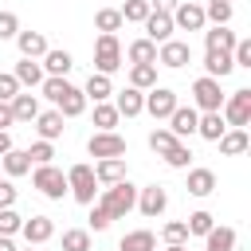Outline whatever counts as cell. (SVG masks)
I'll return each mask as SVG.
<instances>
[{"instance_id":"obj_1","label":"cell","mask_w":251,"mask_h":251,"mask_svg":"<svg viewBox=\"0 0 251 251\" xmlns=\"http://www.w3.org/2000/svg\"><path fill=\"white\" fill-rule=\"evenodd\" d=\"M43 98H51L63 118H78L86 110V94L78 86H71L67 78H43Z\"/></svg>"},{"instance_id":"obj_2","label":"cell","mask_w":251,"mask_h":251,"mask_svg":"<svg viewBox=\"0 0 251 251\" xmlns=\"http://www.w3.org/2000/svg\"><path fill=\"white\" fill-rule=\"evenodd\" d=\"M106 212H110V220H126L129 212H133V204H137V188L129 184V176L126 180H118V184H110V188H102V200H98Z\"/></svg>"},{"instance_id":"obj_3","label":"cell","mask_w":251,"mask_h":251,"mask_svg":"<svg viewBox=\"0 0 251 251\" xmlns=\"http://www.w3.org/2000/svg\"><path fill=\"white\" fill-rule=\"evenodd\" d=\"M67 192H71L78 204H94V192H98L94 165H71V169H67Z\"/></svg>"},{"instance_id":"obj_4","label":"cell","mask_w":251,"mask_h":251,"mask_svg":"<svg viewBox=\"0 0 251 251\" xmlns=\"http://www.w3.org/2000/svg\"><path fill=\"white\" fill-rule=\"evenodd\" d=\"M220 118L231 126V129H243L247 122H251V90L243 86V90H231V98H224V106H220Z\"/></svg>"},{"instance_id":"obj_5","label":"cell","mask_w":251,"mask_h":251,"mask_svg":"<svg viewBox=\"0 0 251 251\" xmlns=\"http://www.w3.org/2000/svg\"><path fill=\"white\" fill-rule=\"evenodd\" d=\"M94 75H114L118 67H122V47H118V35H98L94 39Z\"/></svg>"},{"instance_id":"obj_6","label":"cell","mask_w":251,"mask_h":251,"mask_svg":"<svg viewBox=\"0 0 251 251\" xmlns=\"http://www.w3.org/2000/svg\"><path fill=\"white\" fill-rule=\"evenodd\" d=\"M31 184H35L47 200H63V192H67V173H63V169H55V165H35Z\"/></svg>"},{"instance_id":"obj_7","label":"cell","mask_w":251,"mask_h":251,"mask_svg":"<svg viewBox=\"0 0 251 251\" xmlns=\"http://www.w3.org/2000/svg\"><path fill=\"white\" fill-rule=\"evenodd\" d=\"M192 102H196V110H204V114H220V106H224V94H220V82L216 78H196L192 82Z\"/></svg>"},{"instance_id":"obj_8","label":"cell","mask_w":251,"mask_h":251,"mask_svg":"<svg viewBox=\"0 0 251 251\" xmlns=\"http://www.w3.org/2000/svg\"><path fill=\"white\" fill-rule=\"evenodd\" d=\"M86 153L98 157V161H106V157H126V137H118L114 129H110V133H90Z\"/></svg>"},{"instance_id":"obj_9","label":"cell","mask_w":251,"mask_h":251,"mask_svg":"<svg viewBox=\"0 0 251 251\" xmlns=\"http://www.w3.org/2000/svg\"><path fill=\"white\" fill-rule=\"evenodd\" d=\"M141 216H149V220H157L165 208H169V192L161 188V184H145V188H137V204H133Z\"/></svg>"},{"instance_id":"obj_10","label":"cell","mask_w":251,"mask_h":251,"mask_svg":"<svg viewBox=\"0 0 251 251\" xmlns=\"http://www.w3.org/2000/svg\"><path fill=\"white\" fill-rule=\"evenodd\" d=\"M157 63H161V67L180 71L184 63H192V47H188V43H180V39H165V43L157 47Z\"/></svg>"},{"instance_id":"obj_11","label":"cell","mask_w":251,"mask_h":251,"mask_svg":"<svg viewBox=\"0 0 251 251\" xmlns=\"http://www.w3.org/2000/svg\"><path fill=\"white\" fill-rule=\"evenodd\" d=\"M196 122H200L196 106H176V110L169 114V133H173L176 141H184V137H192V133H196Z\"/></svg>"},{"instance_id":"obj_12","label":"cell","mask_w":251,"mask_h":251,"mask_svg":"<svg viewBox=\"0 0 251 251\" xmlns=\"http://www.w3.org/2000/svg\"><path fill=\"white\" fill-rule=\"evenodd\" d=\"M20 231H24L27 247H39V243H47V239L55 235V220H51V216H31V220L20 224Z\"/></svg>"},{"instance_id":"obj_13","label":"cell","mask_w":251,"mask_h":251,"mask_svg":"<svg viewBox=\"0 0 251 251\" xmlns=\"http://www.w3.org/2000/svg\"><path fill=\"white\" fill-rule=\"evenodd\" d=\"M204 8L200 4H188V0H180L176 4V12H173V27H184V31H204Z\"/></svg>"},{"instance_id":"obj_14","label":"cell","mask_w":251,"mask_h":251,"mask_svg":"<svg viewBox=\"0 0 251 251\" xmlns=\"http://www.w3.org/2000/svg\"><path fill=\"white\" fill-rule=\"evenodd\" d=\"M173 31H176V27H173V16L149 8V16H145V39H153V43L161 47L165 39H173Z\"/></svg>"},{"instance_id":"obj_15","label":"cell","mask_w":251,"mask_h":251,"mask_svg":"<svg viewBox=\"0 0 251 251\" xmlns=\"http://www.w3.org/2000/svg\"><path fill=\"white\" fill-rule=\"evenodd\" d=\"M141 110H149L153 118H169L173 110H176V94L169 90V86H153L149 94H145V106Z\"/></svg>"},{"instance_id":"obj_16","label":"cell","mask_w":251,"mask_h":251,"mask_svg":"<svg viewBox=\"0 0 251 251\" xmlns=\"http://www.w3.org/2000/svg\"><path fill=\"white\" fill-rule=\"evenodd\" d=\"M43 75L47 78H67V71L75 67V59H71V51H59V47H47V55H43Z\"/></svg>"},{"instance_id":"obj_17","label":"cell","mask_w":251,"mask_h":251,"mask_svg":"<svg viewBox=\"0 0 251 251\" xmlns=\"http://www.w3.org/2000/svg\"><path fill=\"white\" fill-rule=\"evenodd\" d=\"M94 180L98 184H118L126 180V157H106V161H94Z\"/></svg>"},{"instance_id":"obj_18","label":"cell","mask_w":251,"mask_h":251,"mask_svg":"<svg viewBox=\"0 0 251 251\" xmlns=\"http://www.w3.org/2000/svg\"><path fill=\"white\" fill-rule=\"evenodd\" d=\"M16 47H20L24 59H43L47 55V35L43 31H20L16 35Z\"/></svg>"},{"instance_id":"obj_19","label":"cell","mask_w":251,"mask_h":251,"mask_svg":"<svg viewBox=\"0 0 251 251\" xmlns=\"http://www.w3.org/2000/svg\"><path fill=\"white\" fill-rule=\"evenodd\" d=\"M114 94H118V102H114L118 118H137V114H141V106H145V94H141V90L126 86V90H114Z\"/></svg>"},{"instance_id":"obj_20","label":"cell","mask_w":251,"mask_h":251,"mask_svg":"<svg viewBox=\"0 0 251 251\" xmlns=\"http://www.w3.org/2000/svg\"><path fill=\"white\" fill-rule=\"evenodd\" d=\"M35 129H39V141L63 137V114H59V110H39V114H35Z\"/></svg>"},{"instance_id":"obj_21","label":"cell","mask_w":251,"mask_h":251,"mask_svg":"<svg viewBox=\"0 0 251 251\" xmlns=\"http://www.w3.org/2000/svg\"><path fill=\"white\" fill-rule=\"evenodd\" d=\"M184 188H188V196H200L204 200V196L216 192V173L212 169H188V184Z\"/></svg>"},{"instance_id":"obj_22","label":"cell","mask_w":251,"mask_h":251,"mask_svg":"<svg viewBox=\"0 0 251 251\" xmlns=\"http://www.w3.org/2000/svg\"><path fill=\"white\" fill-rule=\"evenodd\" d=\"M204 71H208V78H227L231 71H235V63H231V55L227 51H204Z\"/></svg>"},{"instance_id":"obj_23","label":"cell","mask_w":251,"mask_h":251,"mask_svg":"<svg viewBox=\"0 0 251 251\" xmlns=\"http://www.w3.org/2000/svg\"><path fill=\"white\" fill-rule=\"evenodd\" d=\"M12 75H16V82H20V86H43V78H47V75H43V67H39V59H20Z\"/></svg>"},{"instance_id":"obj_24","label":"cell","mask_w":251,"mask_h":251,"mask_svg":"<svg viewBox=\"0 0 251 251\" xmlns=\"http://www.w3.org/2000/svg\"><path fill=\"white\" fill-rule=\"evenodd\" d=\"M8 106H12V118H16V122H35V114H39V98H35V94H24V90H20Z\"/></svg>"},{"instance_id":"obj_25","label":"cell","mask_w":251,"mask_h":251,"mask_svg":"<svg viewBox=\"0 0 251 251\" xmlns=\"http://www.w3.org/2000/svg\"><path fill=\"white\" fill-rule=\"evenodd\" d=\"M0 169H4L8 176H24V173H31V157H27V149H8V153L0 157Z\"/></svg>"},{"instance_id":"obj_26","label":"cell","mask_w":251,"mask_h":251,"mask_svg":"<svg viewBox=\"0 0 251 251\" xmlns=\"http://www.w3.org/2000/svg\"><path fill=\"white\" fill-rule=\"evenodd\" d=\"M118 251H157V235L153 231H126L122 235V243H118Z\"/></svg>"},{"instance_id":"obj_27","label":"cell","mask_w":251,"mask_h":251,"mask_svg":"<svg viewBox=\"0 0 251 251\" xmlns=\"http://www.w3.org/2000/svg\"><path fill=\"white\" fill-rule=\"evenodd\" d=\"M129 86H133V90H153V86H157V63H137V67H129Z\"/></svg>"},{"instance_id":"obj_28","label":"cell","mask_w":251,"mask_h":251,"mask_svg":"<svg viewBox=\"0 0 251 251\" xmlns=\"http://www.w3.org/2000/svg\"><path fill=\"white\" fill-rule=\"evenodd\" d=\"M196 133H200L204 141H220V137L227 133V122H224L220 114H200V122H196Z\"/></svg>"},{"instance_id":"obj_29","label":"cell","mask_w":251,"mask_h":251,"mask_svg":"<svg viewBox=\"0 0 251 251\" xmlns=\"http://www.w3.org/2000/svg\"><path fill=\"white\" fill-rule=\"evenodd\" d=\"M247 145H251L247 129H227V133L220 137V153H224V157H239V153H247Z\"/></svg>"},{"instance_id":"obj_30","label":"cell","mask_w":251,"mask_h":251,"mask_svg":"<svg viewBox=\"0 0 251 251\" xmlns=\"http://www.w3.org/2000/svg\"><path fill=\"white\" fill-rule=\"evenodd\" d=\"M204 251H235V227H212L204 235Z\"/></svg>"},{"instance_id":"obj_31","label":"cell","mask_w":251,"mask_h":251,"mask_svg":"<svg viewBox=\"0 0 251 251\" xmlns=\"http://www.w3.org/2000/svg\"><path fill=\"white\" fill-rule=\"evenodd\" d=\"M94 27H98V35H118L122 31V12L118 8H98L94 12Z\"/></svg>"},{"instance_id":"obj_32","label":"cell","mask_w":251,"mask_h":251,"mask_svg":"<svg viewBox=\"0 0 251 251\" xmlns=\"http://www.w3.org/2000/svg\"><path fill=\"white\" fill-rule=\"evenodd\" d=\"M204 47H208V51H227V55H231L235 31H231V27H212V31H204Z\"/></svg>"},{"instance_id":"obj_33","label":"cell","mask_w":251,"mask_h":251,"mask_svg":"<svg viewBox=\"0 0 251 251\" xmlns=\"http://www.w3.org/2000/svg\"><path fill=\"white\" fill-rule=\"evenodd\" d=\"M126 55H129L133 67H137V63H157V43H153V39H133V43L126 47Z\"/></svg>"},{"instance_id":"obj_34","label":"cell","mask_w":251,"mask_h":251,"mask_svg":"<svg viewBox=\"0 0 251 251\" xmlns=\"http://www.w3.org/2000/svg\"><path fill=\"white\" fill-rule=\"evenodd\" d=\"M82 94H86V98H94V102H106V98L114 94V86H110V78H106V75H90V78H86V86H82Z\"/></svg>"},{"instance_id":"obj_35","label":"cell","mask_w":251,"mask_h":251,"mask_svg":"<svg viewBox=\"0 0 251 251\" xmlns=\"http://www.w3.org/2000/svg\"><path fill=\"white\" fill-rule=\"evenodd\" d=\"M204 20H212L216 27H227V24H231V0H208Z\"/></svg>"},{"instance_id":"obj_36","label":"cell","mask_w":251,"mask_h":251,"mask_svg":"<svg viewBox=\"0 0 251 251\" xmlns=\"http://www.w3.org/2000/svg\"><path fill=\"white\" fill-rule=\"evenodd\" d=\"M94 126H98V133H110L118 126V110L110 102H94Z\"/></svg>"},{"instance_id":"obj_37","label":"cell","mask_w":251,"mask_h":251,"mask_svg":"<svg viewBox=\"0 0 251 251\" xmlns=\"http://www.w3.org/2000/svg\"><path fill=\"white\" fill-rule=\"evenodd\" d=\"M184 227H188V235H208V231L216 227V216L200 208V212H192V216L184 220Z\"/></svg>"},{"instance_id":"obj_38","label":"cell","mask_w":251,"mask_h":251,"mask_svg":"<svg viewBox=\"0 0 251 251\" xmlns=\"http://www.w3.org/2000/svg\"><path fill=\"white\" fill-rule=\"evenodd\" d=\"M118 12H122V24H145V16H149V0H126Z\"/></svg>"},{"instance_id":"obj_39","label":"cell","mask_w":251,"mask_h":251,"mask_svg":"<svg viewBox=\"0 0 251 251\" xmlns=\"http://www.w3.org/2000/svg\"><path fill=\"white\" fill-rule=\"evenodd\" d=\"M63 251H90V231L86 227H67L63 231Z\"/></svg>"},{"instance_id":"obj_40","label":"cell","mask_w":251,"mask_h":251,"mask_svg":"<svg viewBox=\"0 0 251 251\" xmlns=\"http://www.w3.org/2000/svg\"><path fill=\"white\" fill-rule=\"evenodd\" d=\"M161 157H165V165H169V169H188V161H192V149H188L184 141H176V145H173L169 153H161Z\"/></svg>"},{"instance_id":"obj_41","label":"cell","mask_w":251,"mask_h":251,"mask_svg":"<svg viewBox=\"0 0 251 251\" xmlns=\"http://www.w3.org/2000/svg\"><path fill=\"white\" fill-rule=\"evenodd\" d=\"M173 145H176V137H173L169 129H153V133H149V149H153V153H169Z\"/></svg>"},{"instance_id":"obj_42","label":"cell","mask_w":251,"mask_h":251,"mask_svg":"<svg viewBox=\"0 0 251 251\" xmlns=\"http://www.w3.org/2000/svg\"><path fill=\"white\" fill-rule=\"evenodd\" d=\"M27 157H31V165H51V157H55V145H51V141H35V145L27 149Z\"/></svg>"},{"instance_id":"obj_43","label":"cell","mask_w":251,"mask_h":251,"mask_svg":"<svg viewBox=\"0 0 251 251\" xmlns=\"http://www.w3.org/2000/svg\"><path fill=\"white\" fill-rule=\"evenodd\" d=\"M161 235H165V243H184L188 239V227H184V220H173V224L161 227Z\"/></svg>"},{"instance_id":"obj_44","label":"cell","mask_w":251,"mask_h":251,"mask_svg":"<svg viewBox=\"0 0 251 251\" xmlns=\"http://www.w3.org/2000/svg\"><path fill=\"white\" fill-rule=\"evenodd\" d=\"M20 94V82H16V75L12 71H0V102H12Z\"/></svg>"},{"instance_id":"obj_45","label":"cell","mask_w":251,"mask_h":251,"mask_svg":"<svg viewBox=\"0 0 251 251\" xmlns=\"http://www.w3.org/2000/svg\"><path fill=\"white\" fill-rule=\"evenodd\" d=\"M24 224V216H16L12 208H0V235H16Z\"/></svg>"},{"instance_id":"obj_46","label":"cell","mask_w":251,"mask_h":251,"mask_svg":"<svg viewBox=\"0 0 251 251\" xmlns=\"http://www.w3.org/2000/svg\"><path fill=\"white\" fill-rule=\"evenodd\" d=\"M16 35H20L16 12H0V43H4V39H16Z\"/></svg>"},{"instance_id":"obj_47","label":"cell","mask_w":251,"mask_h":251,"mask_svg":"<svg viewBox=\"0 0 251 251\" xmlns=\"http://www.w3.org/2000/svg\"><path fill=\"white\" fill-rule=\"evenodd\" d=\"M231 63H235V67H251V39H235V47H231Z\"/></svg>"},{"instance_id":"obj_48","label":"cell","mask_w":251,"mask_h":251,"mask_svg":"<svg viewBox=\"0 0 251 251\" xmlns=\"http://www.w3.org/2000/svg\"><path fill=\"white\" fill-rule=\"evenodd\" d=\"M110 224H114V220H110V212H106L102 204H94V208H90V231H106Z\"/></svg>"},{"instance_id":"obj_49","label":"cell","mask_w":251,"mask_h":251,"mask_svg":"<svg viewBox=\"0 0 251 251\" xmlns=\"http://www.w3.org/2000/svg\"><path fill=\"white\" fill-rule=\"evenodd\" d=\"M16 204V188H12V180H0V208H12Z\"/></svg>"},{"instance_id":"obj_50","label":"cell","mask_w":251,"mask_h":251,"mask_svg":"<svg viewBox=\"0 0 251 251\" xmlns=\"http://www.w3.org/2000/svg\"><path fill=\"white\" fill-rule=\"evenodd\" d=\"M176 4H180V0H153L149 8H153V12H169V16H173V12H176Z\"/></svg>"},{"instance_id":"obj_51","label":"cell","mask_w":251,"mask_h":251,"mask_svg":"<svg viewBox=\"0 0 251 251\" xmlns=\"http://www.w3.org/2000/svg\"><path fill=\"white\" fill-rule=\"evenodd\" d=\"M12 122H16V118H12V106H8V102H0V129H8Z\"/></svg>"},{"instance_id":"obj_52","label":"cell","mask_w":251,"mask_h":251,"mask_svg":"<svg viewBox=\"0 0 251 251\" xmlns=\"http://www.w3.org/2000/svg\"><path fill=\"white\" fill-rule=\"evenodd\" d=\"M8 149H16V145H12V133H8V129H0V157H4Z\"/></svg>"},{"instance_id":"obj_53","label":"cell","mask_w":251,"mask_h":251,"mask_svg":"<svg viewBox=\"0 0 251 251\" xmlns=\"http://www.w3.org/2000/svg\"><path fill=\"white\" fill-rule=\"evenodd\" d=\"M0 251H16V243H12V235H0Z\"/></svg>"},{"instance_id":"obj_54","label":"cell","mask_w":251,"mask_h":251,"mask_svg":"<svg viewBox=\"0 0 251 251\" xmlns=\"http://www.w3.org/2000/svg\"><path fill=\"white\" fill-rule=\"evenodd\" d=\"M165 251H188V247H184V243H169Z\"/></svg>"},{"instance_id":"obj_55","label":"cell","mask_w":251,"mask_h":251,"mask_svg":"<svg viewBox=\"0 0 251 251\" xmlns=\"http://www.w3.org/2000/svg\"><path fill=\"white\" fill-rule=\"evenodd\" d=\"M24 251H35V247H24Z\"/></svg>"}]
</instances>
